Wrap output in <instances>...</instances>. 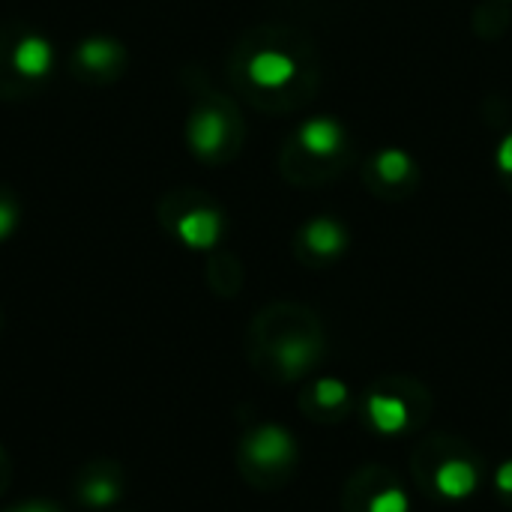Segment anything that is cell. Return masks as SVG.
<instances>
[{
    "label": "cell",
    "instance_id": "obj_16",
    "mask_svg": "<svg viewBox=\"0 0 512 512\" xmlns=\"http://www.w3.org/2000/svg\"><path fill=\"white\" fill-rule=\"evenodd\" d=\"M12 477H15V468H12V459H9V453L0 447V498L9 492V486H12Z\"/></svg>",
    "mask_w": 512,
    "mask_h": 512
},
{
    "label": "cell",
    "instance_id": "obj_2",
    "mask_svg": "<svg viewBox=\"0 0 512 512\" xmlns=\"http://www.w3.org/2000/svg\"><path fill=\"white\" fill-rule=\"evenodd\" d=\"M258 351L270 360V366L279 372V378L294 381V378H303L315 369L324 348H321L318 333H309L303 327L273 333L261 324L258 327Z\"/></svg>",
    "mask_w": 512,
    "mask_h": 512
},
{
    "label": "cell",
    "instance_id": "obj_6",
    "mask_svg": "<svg viewBox=\"0 0 512 512\" xmlns=\"http://www.w3.org/2000/svg\"><path fill=\"white\" fill-rule=\"evenodd\" d=\"M480 471L468 459H444L435 468V492L447 501H465L477 492Z\"/></svg>",
    "mask_w": 512,
    "mask_h": 512
},
{
    "label": "cell",
    "instance_id": "obj_20",
    "mask_svg": "<svg viewBox=\"0 0 512 512\" xmlns=\"http://www.w3.org/2000/svg\"><path fill=\"white\" fill-rule=\"evenodd\" d=\"M498 162H501V168L510 174L512 171V138H507L504 144H501V153H498Z\"/></svg>",
    "mask_w": 512,
    "mask_h": 512
},
{
    "label": "cell",
    "instance_id": "obj_8",
    "mask_svg": "<svg viewBox=\"0 0 512 512\" xmlns=\"http://www.w3.org/2000/svg\"><path fill=\"white\" fill-rule=\"evenodd\" d=\"M219 216L213 210H192L177 219V234L192 249H210L219 240Z\"/></svg>",
    "mask_w": 512,
    "mask_h": 512
},
{
    "label": "cell",
    "instance_id": "obj_19",
    "mask_svg": "<svg viewBox=\"0 0 512 512\" xmlns=\"http://www.w3.org/2000/svg\"><path fill=\"white\" fill-rule=\"evenodd\" d=\"M12 228H15V207L6 204V201H0V240H3Z\"/></svg>",
    "mask_w": 512,
    "mask_h": 512
},
{
    "label": "cell",
    "instance_id": "obj_12",
    "mask_svg": "<svg viewBox=\"0 0 512 512\" xmlns=\"http://www.w3.org/2000/svg\"><path fill=\"white\" fill-rule=\"evenodd\" d=\"M312 402L321 408V411H330V414H336V411H342L345 405H348V384H342L339 378H321V381H315L312 384Z\"/></svg>",
    "mask_w": 512,
    "mask_h": 512
},
{
    "label": "cell",
    "instance_id": "obj_10",
    "mask_svg": "<svg viewBox=\"0 0 512 512\" xmlns=\"http://www.w3.org/2000/svg\"><path fill=\"white\" fill-rule=\"evenodd\" d=\"M189 138H192V147L201 156H213L225 144V138H228V129H225L222 114H216V111H198L195 120H192Z\"/></svg>",
    "mask_w": 512,
    "mask_h": 512
},
{
    "label": "cell",
    "instance_id": "obj_11",
    "mask_svg": "<svg viewBox=\"0 0 512 512\" xmlns=\"http://www.w3.org/2000/svg\"><path fill=\"white\" fill-rule=\"evenodd\" d=\"M303 243L309 252L321 255V258H333L345 249V231L333 222V219H315L306 231H303Z\"/></svg>",
    "mask_w": 512,
    "mask_h": 512
},
{
    "label": "cell",
    "instance_id": "obj_3",
    "mask_svg": "<svg viewBox=\"0 0 512 512\" xmlns=\"http://www.w3.org/2000/svg\"><path fill=\"white\" fill-rule=\"evenodd\" d=\"M69 492L81 510L105 512L120 504L126 492V474L117 462L111 459H93L75 468L69 480Z\"/></svg>",
    "mask_w": 512,
    "mask_h": 512
},
{
    "label": "cell",
    "instance_id": "obj_5",
    "mask_svg": "<svg viewBox=\"0 0 512 512\" xmlns=\"http://www.w3.org/2000/svg\"><path fill=\"white\" fill-rule=\"evenodd\" d=\"M366 420L378 435H399L405 432L411 420V405L396 393H369L366 396Z\"/></svg>",
    "mask_w": 512,
    "mask_h": 512
},
{
    "label": "cell",
    "instance_id": "obj_7",
    "mask_svg": "<svg viewBox=\"0 0 512 512\" xmlns=\"http://www.w3.org/2000/svg\"><path fill=\"white\" fill-rule=\"evenodd\" d=\"M297 141L309 156L327 159L342 147V126L336 120H330V117H315L300 129Z\"/></svg>",
    "mask_w": 512,
    "mask_h": 512
},
{
    "label": "cell",
    "instance_id": "obj_13",
    "mask_svg": "<svg viewBox=\"0 0 512 512\" xmlns=\"http://www.w3.org/2000/svg\"><path fill=\"white\" fill-rule=\"evenodd\" d=\"M411 159L402 153V150H384L378 159H375V171H378V177L381 180H387V183H399V180H405L408 174H411Z\"/></svg>",
    "mask_w": 512,
    "mask_h": 512
},
{
    "label": "cell",
    "instance_id": "obj_14",
    "mask_svg": "<svg viewBox=\"0 0 512 512\" xmlns=\"http://www.w3.org/2000/svg\"><path fill=\"white\" fill-rule=\"evenodd\" d=\"M117 57V45L111 42H102V39H93V42H84L81 51H78V60L87 66V69H108Z\"/></svg>",
    "mask_w": 512,
    "mask_h": 512
},
{
    "label": "cell",
    "instance_id": "obj_9",
    "mask_svg": "<svg viewBox=\"0 0 512 512\" xmlns=\"http://www.w3.org/2000/svg\"><path fill=\"white\" fill-rule=\"evenodd\" d=\"M12 63L18 69V75L24 78H42L51 69V45L39 36H24L15 45Z\"/></svg>",
    "mask_w": 512,
    "mask_h": 512
},
{
    "label": "cell",
    "instance_id": "obj_4",
    "mask_svg": "<svg viewBox=\"0 0 512 512\" xmlns=\"http://www.w3.org/2000/svg\"><path fill=\"white\" fill-rule=\"evenodd\" d=\"M246 75L255 87L264 90H279L285 84H291L297 78V60L279 48H261L249 57L246 63Z\"/></svg>",
    "mask_w": 512,
    "mask_h": 512
},
{
    "label": "cell",
    "instance_id": "obj_1",
    "mask_svg": "<svg viewBox=\"0 0 512 512\" xmlns=\"http://www.w3.org/2000/svg\"><path fill=\"white\" fill-rule=\"evenodd\" d=\"M240 471L249 483L267 486L270 480L288 474L297 462V441L279 423H261L249 429L240 441Z\"/></svg>",
    "mask_w": 512,
    "mask_h": 512
},
{
    "label": "cell",
    "instance_id": "obj_17",
    "mask_svg": "<svg viewBox=\"0 0 512 512\" xmlns=\"http://www.w3.org/2000/svg\"><path fill=\"white\" fill-rule=\"evenodd\" d=\"M495 489L504 495V498H512V462H504L495 474Z\"/></svg>",
    "mask_w": 512,
    "mask_h": 512
},
{
    "label": "cell",
    "instance_id": "obj_15",
    "mask_svg": "<svg viewBox=\"0 0 512 512\" xmlns=\"http://www.w3.org/2000/svg\"><path fill=\"white\" fill-rule=\"evenodd\" d=\"M366 512H411V501L399 486H387V489H378L369 498Z\"/></svg>",
    "mask_w": 512,
    "mask_h": 512
},
{
    "label": "cell",
    "instance_id": "obj_18",
    "mask_svg": "<svg viewBox=\"0 0 512 512\" xmlns=\"http://www.w3.org/2000/svg\"><path fill=\"white\" fill-rule=\"evenodd\" d=\"M3 512H63L57 504H51V501H24V504H15V507H9V510Z\"/></svg>",
    "mask_w": 512,
    "mask_h": 512
}]
</instances>
